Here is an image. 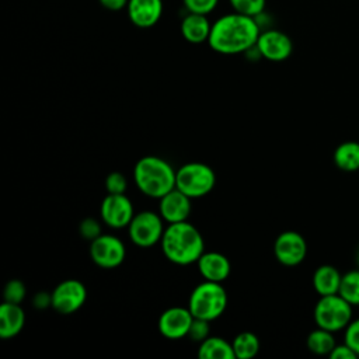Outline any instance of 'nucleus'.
<instances>
[{
    "mask_svg": "<svg viewBox=\"0 0 359 359\" xmlns=\"http://www.w3.org/2000/svg\"><path fill=\"white\" fill-rule=\"evenodd\" d=\"M261 34L258 18L241 13L219 17L210 29L208 45L222 55H237L252 49Z\"/></svg>",
    "mask_w": 359,
    "mask_h": 359,
    "instance_id": "1",
    "label": "nucleus"
},
{
    "mask_svg": "<svg viewBox=\"0 0 359 359\" xmlns=\"http://www.w3.org/2000/svg\"><path fill=\"white\" fill-rule=\"evenodd\" d=\"M164 257L175 265L196 264L205 252V241L199 230L188 220L170 223L160 240Z\"/></svg>",
    "mask_w": 359,
    "mask_h": 359,
    "instance_id": "2",
    "label": "nucleus"
},
{
    "mask_svg": "<svg viewBox=\"0 0 359 359\" xmlns=\"http://www.w3.org/2000/svg\"><path fill=\"white\" fill-rule=\"evenodd\" d=\"M177 170L164 158L144 156L133 167V180L137 189L154 199H160L175 188Z\"/></svg>",
    "mask_w": 359,
    "mask_h": 359,
    "instance_id": "3",
    "label": "nucleus"
},
{
    "mask_svg": "<svg viewBox=\"0 0 359 359\" xmlns=\"http://www.w3.org/2000/svg\"><path fill=\"white\" fill-rule=\"evenodd\" d=\"M227 303V292L222 283L203 280L192 289L188 309L194 317L213 321L224 313Z\"/></svg>",
    "mask_w": 359,
    "mask_h": 359,
    "instance_id": "4",
    "label": "nucleus"
},
{
    "mask_svg": "<svg viewBox=\"0 0 359 359\" xmlns=\"http://www.w3.org/2000/svg\"><path fill=\"white\" fill-rule=\"evenodd\" d=\"M216 174L213 168L201 161L182 164L175 174V188L188 195L191 199L202 198L213 191Z\"/></svg>",
    "mask_w": 359,
    "mask_h": 359,
    "instance_id": "5",
    "label": "nucleus"
},
{
    "mask_svg": "<svg viewBox=\"0 0 359 359\" xmlns=\"http://www.w3.org/2000/svg\"><path fill=\"white\" fill-rule=\"evenodd\" d=\"M352 307L339 293L320 296L314 306V321L317 327L331 332L345 330L352 321Z\"/></svg>",
    "mask_w": 359,
    "mask_h": 359,
    "instance_id": "6",
    "label": "nucleus"
},
{
    "mask_svg": "<svg viewBox=\"0 0 359 359\" xmlns=\"http://www.w3.org/2000/svg\"><path fill=\"white\" fill-rule=\"evenodd\" d=\"M128 229L130 241L140 248H150L160 244L164 227V219L154 210H142L135 213Z\"/></svg>",
    "mask_w": 359,
    "mask_h": 359,
    "instance_id": "7",
    "label": "nucleus"
},
{
    "mask_svg": "<svg viewBox=\"0 0 359 359\" xmlns=\"http://www.w3.org/2000/svg\"><path fill=\"white\" fill-rule=\"evenodd\" d=\"M125 257L126 247L116 236L101 234L90 241V258L100 268L114 269L125 261Z\"/></svg>",
    "mask_w": 359,
    "mask_h": 359,
    "instance_id": "8",
    "label": "nucleus"
},
{
    "mask_svg": "<svg viewBox=\"0 0 359 359\" xmlns=\"http://www.w3.org/2000/svg\"><path fill=\"white\" fill-rule=\"evenodd\" d=\"M52 293V309L59 314L69 316L83 307L87 289L79 279H66L55 286Z\"/></svg>",
    "mask_w": 359,
    "mask_h": 359,
    "instance_id": "9",
    "label": "nucleus"
},
{
    "mask_svg": "<svg viewBox=\"0 0 359 359\" xmlns=\"http://www.w3.org/2000/svg\"><path fill=\"white\" fill-rule=\"evenodd\" d=\"M104 224L111 229L128 227L135 216L133 205L125 194H107L100 206Z\"/></svg>",
    "mask_w": 359,
    "mask_h": 359,
    "instance_id": "10",
    "label": "nucleus"
},
{
    "mask_svg": "<svg viewBox=\"0 0 359 359\" xmlns=\"http://www.w3.org/2000/svg\"><path fill=\"white\" fill-rule=\"evenodd\" d=\"M273 254L276 261L282 265L296 266L306 258L307 243L300 233L287 230L275 238Z\"/></svg>",
    "mask_w": 359,
    "mask_h": 359,
    "instance_id": "11",
    "label": "nucleus"
},
{
    "mask_svg": "<svg viewBox=\"0 0 359 359\" xmlns=\"http://www.w3.org/2000/svg\"><path fill=\"white\" fill-rule=\"evenodd\" d=\"M194 321V316L189 311L188 306H172L165 309L157 321V327L160 334L167 339H181L184 337H188L191 324Z\"/></svg>",
    "mask_w": 359,
    "mask_h": 359,
    "instance_id": "12",
    "label": "nucleus"
},
{
    "mask_svg": "<svg viewBox=\"0 0 359 359\" xmlns=\"http://www.w3.org/2000/svg\"><path fill=\"white\" fill-rule=\"evenodd\" d=\"M255 48L261 57L271 62H282L292 55L293 42L279 29H266L261 31Z\"/></svg>",
    "mask_w": 359,
    "mask_h": 359,
    "instance_id": "13",
    "label": "nucleus"
},
{
    "mask_svg": "<svg viewBox=\"0 0 359 359\" xmlns=\"http://www.w3.org/2000/svg\"><path fill=\"white\" fill-rule=\"evenodd\" d=\"M191 201L188 195L174 188L158 199V213L168 224L188 220L192 210Z\"/></svg>",
    "mask_w": 359,
    "mask_h": 359,
    "instance_id": "14",
    "label": "nucleus"
},
{
    "mask_svg": "<svg viewBox=\"0 0 359 359\" xmlns=\"http://www.w3.org/2000/svg\"><path fill=\"white\" fill-rule=\"evenodd\" d=\"M126 13L135 27L150 28L161 18L163 0H129Z\"/></svg>",
    "mask_w": 359,
    "mask_h": 359,
    "instance_id": "15",
    "label": "nucleus"
},
{
    "mask_svg": "<svg viewBox=\"0 0 359 359\" xmlns=\"http://www.w3.org/2000/svg\"><path fill=\"white\" fill-rule=\"evenodd\" d=\"M196 265L201 276L205 280L223 283L231 272L229 258L217 251H205L196 261Z\"/></svg>",
    "mask_w": 359,
    "mask_h": 359,
    "instance_id": "16",
    "label": "nucleus"
},
{
    "mask_svg": "<svg viewBox=\"0 0 359 359\" xmlns=\"http://www.w3.org/2000/svg\"><path fill=\"white\" fill-rule=\"evenodd\" d=\"M25 325V311L21 304L4 302L0 306V337L10 339L18 335Z\"/></svg>",
    "mask_w": 359,
    "mask_h": 359,
    "instance_id": "17",
    "label": "nucleus"
},
{
    "mask_svg": "<svg viewBox=\"0 0 359 359\" xmlns=\"http://www.w3.org/2000/svg\"><path fill=\"white\" fill-rule=\"evenodd\" d=\"M181 34L184 39L189 43H202L208 42L212 24L205 14L188 13L181 21Z\"/></svg>",
    "mask_w": 359,
    "mask_h": 359,
    "instance_id": "18",
    "label": "nucleus"
},
{
    "mask_svg": "<svg viewBox=\"0 0 359 359\" xmlns=\"http://www.w3.org/2000/svg\"><path fill=\"white\" fill-rule=\"evenodd\" d=\"M342 275L332 265H321L313 273V286L320 296L335 294L339 292Z\"/></svg>",
    "mask_w": 359,
    "mask_h": 359,
    "instance_id": "19",
    "label": "nucleus"
},
{
    "mask_svg": "<svg viewBox=\"0 0 359 359\" xmlns=\"http://www.w3.org/2000/svg\"><path fill=\"white\" fill-rule=\"evenodd\" d=\"M199 359H234V351L231 342L220 337H208L198 346Z\"/></svg>",
    "mask_w": 359,
    "mask_h": 359,
    "instance_id": "20",
    "label": "nucleus"
},
{
    "mask_svg": "<svg viewBox=\"0 0 359 359\" xmlns=\"http://www.w3.org/2000/svg\"><path fill=\"white\" fill-rule=\"evenodd\" d=\"M334 163L342 171L359 170V142H344L334 151Z\"/></svg>",
    "mask_w": 359,
    "mask_h": 359,
    "instance_id": "21",
    "label": "nucleus"
},
{
    "mask_svg": "<svg viewBox=\"0 0 359 359\" xmlns=\"http://www.w3.org/2000/svg\"><path fill=\"white\" fill-rule=\"evenodd\" d=\"M234 356L237 359H251L259 352V339L251 331H243L231 341Z\"/></svg>",
    "mask_w": 359,
    "mask_h": 359,
    "instance_id": "22",
    "label": "nucleus"
},
{
    "mask_svg": "<svg viewBox=\"0 0 359 359\" xmlns=\"http://www.w3.org/2000/svg\"><path fill=\"white\" fill-rule=\"evenodd\" d=\"M335 338L331 331L317 327L307 337V348L316 355H330L335 348Z\"/></svg>",
    "mask_w": 359,
    "mask_h": 359,
    "instance_id": "23",
    "label": "nucleus"
},
{
    "mask_svg": "<svg viewBox=\"0 0 359 359\" xmlns=\"http://www.w3.org/2000/svg\"><path fill=\"white\" fill-rule=\"evenodd\" d=\"M338 293L352 306H359V269L342 275Z\"/></svg>",
    "mask_w": 359,
    "mask_h": 359,
    "instance_id": "24",
    "label": "nucleus"
},
{
    "mask_svg": "<svg viewBox=\"0 0 359 359\" xmlns=\"http://www.w3.org/2000/svg\"><path fill=\"white\" fill-rule=\"evenodd\" d=\"M229 1L234 11L245 15H251L255 18H258L262 14L266 3V0H229Z\"/></svg>",
    "mask_w": 359,
    "mask_h": 359,
    "instance_id": "25",
    "label": "nucleus"
},
{
    "mask_svg": "<svg viewBox=\"0 0 359 359\" xmlns=\"http://www.w3.org/2000/svg\"><path fill=\"white\" fill-rule=\"evenodd\" d=\"M27 287L22 280L20 279H10L3 290V299L7 303H15L21 304V302L25 299Z\"/></svg>",
    "mask_w": 359,
    "mask_h": 359,
    "instance_id": "26",
    "label": "nucleus"
},
{
    "mask_svg": "<svg viewBox=\"0 0 359 359\" xmlns=\"http://www.w3.org/2000/svg\"><path fill=\"white\" fill-rule=\"evenodd\" d=\"M128 188L126 177L119 171H112L105 178L107 194H125Z\"/></svg>",
    "mask_w": 359,
    "mask_h": 359,
    "instance_id": "27",
    "label": "nucleus"
},
{
    "mask_svg": "<svg viewBox=\"0 0 359 359\" xmlns=\"http://www.w3.org/2000/svg\"><path fill=\"white\" fill-rule=\"evenodd\" d=\"M79 233L84 240L93 241L98 236L102 234L101 233V223L94 217H86L79 224Z\"/></svg>",
    "mask_w": 359,
    "mask_h": 359,
    "instance_id": "28",
    "label": "nucleus"
},
{
    "mask_svg": "<svg viewBox=\"0 0 359 359\" xmlns=\"http://www.w3.org/2000/svg\"><path fill=\"white\" fill-rule=\"evenodd\" d=\"M209 323L210 321H208V320H202V318L194 317V321L191 324L188 337L192 341H195V342H202L203 339H206L209 337V332H210Z\"/></svg>",
    "mask_w": 359,
    "mask_h": 359,
    "instance_id": "29",
    "label": "nucleus"
},
{
    "mask_svg": "<svg viewBox=\"0 0 359 359\" xmlns=\"http://www.w3.org/2000/svg\"><path fill=\"white\" fill-rule=\"evenodd\" d=\"M182 3L188 13H198V14L208 15L216 8L219 0H182Z\"/></svg>",
    "mask_w": 359,
    "mask_h": 359,
    "instance_id": "30",
    "label": "nucleus"
},
{
    "mask_svg": "<svg viewBox=\"0 0 359 359\" xmlns=\"http://www.w3.org/2000/svg\"><path fill=\"white\" fill-rule=\"evenodd\" d=\"M345 344L359 356V318L352 320L345 328Z\"/></svg>",
    "mask_w": 359,
    "mask_h": 359,
    "instance_id": "31",
    "label": "nucleus"
},
{
    "mask_svg": "<svg viewBox=\"0 0 359 359\" xmlns=\"http://www.w3.org/2000/svg\"><path fill=\"white\" fill-rule=\"evenodd\" d=\"M331 359H355L358 355L356 352L348 346L345 342L342 345H335V348L328 355Z\"/></svg>",
    "mask_w": 359,
    "mask_h": 359,
    "instance_id": "32",
    "label": "nucleus"
},
{
    "mask_svg": "<svg viewBox=\"0 0 359 359\" xmlns=\"http://www.w3.org/2000/svg\"><path fill=\"white\" fill-rule=\"evenodd\" d=\"M32 306L38 310H45L48 307H52V293L46 292H38L32 297Z\"/></svg>",
    "mask_w": 359,
    "mask_h": 359,
    "instance_id": "33",
    "label": "nucleus"
},
{
    "mask_svg": "<svg viewBox=\"0 0 359 359\" xmlns=\"http://www.w3.org/2000/svg\"><path fill=\"white\" fill-rule=\"evenodd\" d=\"M100 4L109 11H119L126 8L129 0H98Z\"/></svg>",
    "mask_w": 359,
    "mask_h": 359,
    "instance_id": "34",
    "label": "nucleus"
},
{
    "mask_svg": "<svg viewBox=\"0 0 359 359\" xmlns=\"http://www.w3.org/2000/svg\"><path fill=\"white\" fill-rule=\"evenodd\" d=\"M358 265H359V252H358Z\"/></svg>",
    "mask_w": 359,
    "mask_h": 359,
    "instance_id": "35",
    "label": "nucleus"
}]
</instances>
